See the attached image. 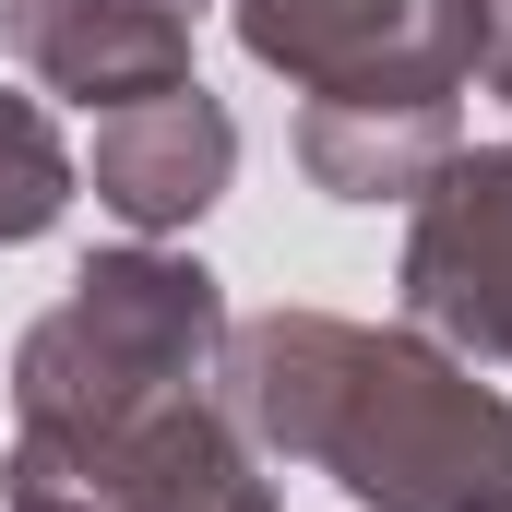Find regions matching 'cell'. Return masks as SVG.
<instances>
[{
	"mask_svg": "<svg viewBox=\"0 0 512 512\" xmlns=\"http://www.w3.org/2000/svg\"><path fill=\"white\" fill-rule=\"evenodd\" d=\"M227 393L262 453L346 477L370 512H512V405L417 334L274 310L227 346Z\"/></svg>",
	"mask_w": 512,
	"mask_h": 512,
	"instance_id": "1",
	"label": "cell"
},
{
	"mask_svg": "<svg viewBox=\"0 0 512 512\" xmlns=\"http://www.w3.org/2000/svg\"><path fill=\"white\" fill-rule=\"evenodd\" d=\"M227 310H215V274L167 251H108L72 274V298L24 334L12 358V405L24 429H96L131 405H167V393H203Z\"/></svg>",
	"mask_w": 512,
	"mask_h": 512,
	"instance_id": "2",
	"label": "cell"
},
{
	"mask_svg": "<svg viewBox=\"0 0 512 512\" xmlns=\"http://www.w3.org/2000/svg\"><path fill=\"white\" fill-rule=\"evenodd\" d=\"M12 512H274V489L203 393H167L96 429H24Z\"/></svg>",
	"mask_w": 512,
	"mask_h": 512,
	"instance_id": "3",
	"label": "cell"
},
{
	"mask_svg": "<svg viewBox=\"0 0 512 512\" xmlns=\"http://www.w3.org/2000/svg\"><path fill=\"white\" fill-rule=\"evenodd\" d=\"M239 36L310 96H465L501 0H239Z\"/></svg>",
	"mask_w": 512,
	"mask_h": 512,
	"instance_id": "4",
	"label": "cell"
},
{
	"mask_svg": "<svg viewBox=\"0 0 512 512\" xmlns=\"http://www.w3.org/2000/svg\"><path fill=\"white\" fill-rule=\"evenodd\" d=\"M405 310L429 334H453L465 358L512 370V143L441 155L417 239H405Z\"/></svg>",
	"mask_w": 512,
	"mask_h": 512,
	"instance_id": "5",
	"label": "cell"
},
{
	"mask_svg": "<svg viewBox=\"0 0 512 512\" xmlns=\"http://www.w3.org/2000/svg\"><path fill=\"white\" fill-rule=\"evenodd\" d=\"M0 48L48 96H84L96 120L191 84V12L179 0H0Z\"/></svg>",
	"mask_w": 512,
	"mask_h": 512,
	"instance_id": "6",
	"label": "cell"
},
{
	"mask_svg": "<svg viewBox=\"0 0 512 512\" xmlns=\"http://www.w3.org/2000/svg\"><path fill=\"white\" fill-rule=\"evenodd\" d=\"M239 167V120L203 96V84H167V96H131L96 120V203L120 227H191Z\"/></svg>",
	"mask_w": 512,
	"mask_h": 512,
	"instance_id": "7",
	"label": "cell"
},
{
	"mask_svg": "<svg viewBox=\"0 0 512 512\" xmlns=\"http://www.w3.org/2000/svg\"><path fill=\"white\" fill-rule=\"evenodd\" d=\"M298 155L334 203H393V191H429L441 155H453V96H310Z\"/></svg>",
	"mask_w": 512,
	"mask_h": 512,
	"instance_id": "8",
	"label": "cell"
},
{
	"mask_svg": "<svg viewBox=\"0 0 512 512\" xmlns=\"http://www.w3.org/2000/svg\"><path fill=\"white\" fill-rule=\"evenodd\" d=\"M60 203H72V143H60V120L36 96H0V239L60 227Z\"/></svg>",
	"mask_w": 512,
	"mask_h": 512,
	"instance_id": "9",
	"label": "cell"
},
{
	"mask_svg": "<svg viewBox=\"0 0 512 512\" xmlns=\"http://www.w3.org/2000/svg\"><path fill=\"white\" fill-rule=\"evenodd\" d=\"M489 96L512 108V36H489Z\"/></svg>",
	"mask_w": 512,
	"mask_h": 512,
	"instance_id": "10",
	"label": "cell"
}]
</instances>
